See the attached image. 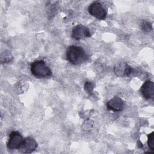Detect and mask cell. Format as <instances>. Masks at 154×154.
Listing matches in <instances>:
<instances>
[{
  "label": "cell",
  "instance_id": "cell-3",
  "mask_svg": "<svg viewBox=\"0 0 154 154\" xmlns=\"http://www.w3.org/2000/svg\"><path fill=\"white\" fill-rule=\"evenodd\" d=\"M88 11L91 16L99 20H103L106 16V10L102 4L97 1L92 2L89 5Z\"/></svg>",
  "mask_w": 154,
  "mask_h": 154
},
{
  "label": "cell",
  "instance_id": "cell-5",
  "mask_svg": "<svg viewBox=\"0 0 154 154\" xmlns=\"http://www.w3.org/2000/svg\"><path fill=\"white\" fill-rule=\"evenodd\" d=\"M91 34L89 29L85 25L79 24L74 26L72 30V37L76 40H79L90 37Z\"/></svg>",
  "mask_w": 154,
  "mask_h": 154
},
{
  "label": "cell",
  "instance_id": "cell-2",
  "mask_svg": "<svg viewBox=\"0 0 154 154\" xmlns=\"http://www.w3.org/2000/svg\"><path fill=\"white\" fill-rule=\"evenodd\" d=\"M30 70L32 75L37 78H46L52 75L51 69L43 60H36L30 65Z\"/></svg>",
  "mask_w": 154,
  "mask_h": 154
},
{
  "label": "cell",
  "instance_id": "cell-11",
  "mask_svg": "<svg viewBox=\"0 0 154 154\" xmlns=\"http://www.w3.org/2000/svg\"><path fill=\"white\" fill-rule=\"evenodd\" d=\"M141 28L144 32H149L152 29V24L150 22L146 20H143L141 22Z\"/></svg>",
  "mask_w": 154,
  "mask_h": 154
},
{
  "label": "cell",
  "instance_id": "cell-8",
  "mask_svg": "<svg viewBox=\"0 0 154 154\" xmlns=\"http://www.w3.org/2000/svg\"><path fill=\"white\" fill-rule=\"evenodd\" d=\"M114 72L115 73L120 77L130 76L133 73V69L126 63L121 62L115 66Z\"/></svg>",
  "mask_w": 154,
  "mask_h": 154
},
{
  "label": "cell",
  "instance_id": "cell-7",
  "mask_svg": "<svg viewBox=\"0 0 154 154\" xmlns=\"http://www.w3.org/2000/svg\"><path fill=\"white\" fill-rule=\"evenodd\" d=\"M140 92L146 99H153L154 97V83L152 81H146L142 85Z\"/></svg>",
  "mask_w": 154,
  "mask_h": 154
},
{
  "label": "cell",
  "instance_id": "cell-9",
  "mask_svg": "<svg viewBox=\"0 0 154 154\" xmlns=\"http://www.w3.org/2000/svg\"><path fill=\"white\" fill-rule=\"evenodd\" d=\"M106 107L112 111H120L124 108V102L120 97L115 96L108 101Z\"/></svg>",
  "mask_w": 154,
  "mask_h": 154
},
{
  "label": "cell",
  "instance_id": "cell-1",
  "mask_svg": "<svg viewBox=\"0 0 154 154\" xmlns=\"http://www.w3.org/2000/svg\"><path fill=\"white\" fill-rule=\"evenodd\" d=\"M66 58L72 64L78 65L85 62L88 60V56L82 47L73 45L67 48Z\"/></svg>",
  "mask_w": 154,
  "mask_h": 154
},
{
  "label": "cell",
  "instance_id": "cell-10",
  "mask_svg": "<svg viewBox=\"0 0 154 154\" xmlns=\"http://www.w3.org/2000/svg\"><path fill=\"white\" fill-rule=\"evenodd\" d=\"M147 144L150 149L154 150V132H151L147 135Z\"/></svg>",
  "mask_w": 154,
  "mask_h": 154
},
{
  "label": "cell",
  "instance_id": "cell-4",
  "mask_svg": "<svg viewBox=\"0 0 154 154\" xmlns=\"http://www.w3.org/2000/svg\"><path fill=\"white\" fill-rule=\"evenodd\" d=\"M23 141L22 135L17 131H13L9 135L7 147L10 150L19 149Z\"/></svg>",
  "mask_w": 154,
  "mask_h": 154
},
{
  "label": "cell",
  "instance_id": "cell-12",
  "mask_svg": "<svg viewBox=\"0 0 154 154\" xmlns=\"http://www.w3.org/2000/svg\"><path fill=\"white\" fill-rule=\"evenodd\" d=\"M94 88V84L90 81H87L85 82L84 85V89L86 91V92L89 94L90 95L92 94L93 90Z\"/></svg>",
  "mask_w": 154,
  "mask_h": 154
},
{
  "label": "cell",
  "instance_id": "cell-6",
  "mask_svg": "<svg viewBox=\"0 0 154 154\" xmlns=\"http://www.w3.org/2000/svg\"><path fill=\"white\" fill-rule=\"evenodd\" d=\"M37 147L36 141L31 137H26L23 139L22 144L20 147V150L23 153H31Z\"/></svg>",
  "mask_w": 154,
  "mask_h": 154
}]
</instances>
